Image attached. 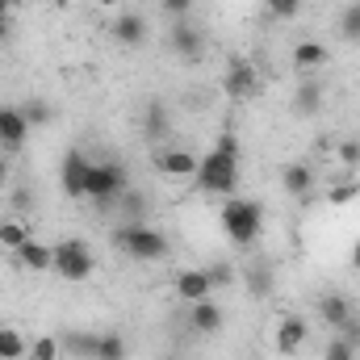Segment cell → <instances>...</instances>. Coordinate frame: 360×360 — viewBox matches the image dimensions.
Segmentation results:
<instances>
[{"label": "cell", "instance_id": "cell-1", "mask_svg": "<svg viewBox=\"0 0 360 360\" xmlns=\"http://www.w3.org/2000/svg\"><path fill=\"white\" fill-rule=\"evenodd\" d=\"M239 168H243V160H239V134L235 130H222L218 134V143L197 160V188L201 193H218V197H231L235 188H239Z\"/></svg>", "mask_w": 360, "mask_h": 360}, {"label": "cell", "instance_id": "cell-2", "mask_svg": "<svg viewBox=\"0 0 360 360\" xmlns=\"http://www.w3.org/2000/svg\"><path fill=\"white\" fill-rule=\"evenodd\" d=\"M109 243L117 252H126L130 260H143V264H155V260L168 256V235L147 226V222H117L109 231Z\"/></svg>", "mask_w": 360, "mask_h": 360}, {"label": "cell", "instance_id": "cell-3", "mask_svg": "<svg viewBox=\"0 0 360 360\" xmlns=\"http://www.w3.org/2000/svg\"><path fill=\"white\" fill-rule=\"evenodd\" d=\"M218 218H222V231H226V239H231L235 248H256V239H260V231H264V205H260V201H252V197H231Z\"/></svg>", "mask_w": 360, "mask_h": 360}, {"label": "cell", "instance_id": "cell-4", "mask_svg": "<svg viewBox=\"0 0 360 360\" xmlns=\"http://www.w3.org/2000/svg\"><path fill=\"white\" fill-rule=\"evenodd\" d=\"M126 188H130V172H126V164H117V160H92L89 164L84 197H92L96 205H113Z\"/></svg>", "mask_w": 360, "mask_h": 360}, {"label": "cell", "instance_id": "cell-5", "mask_svg": "<svg viewBox=\"0 0 360 360\" xmlns=\"http://www.w3.org/2000/svg\"><path fill=\"white\" fill-rule=\"evenodd\" d=\"M92 269H96V260H92V248L84 239H63V243H55V272H59L63 281H89Z\"/></svg>", "mask_w": 360, "mask_h": 360}, {"label": "cell", "instance_id": "cell-6", "mask_svg": "<svg viewBox=\"0 0 360 360\" xmlns=\"http://www.w3.org/2000/svg\"><path fill=\"white\" fill-rule=\"evenodd\" d=\"M222 89H226V96L231 101H248V96H256V89H260V80H256V68L248 63V59H231L226 63V76H222Z\"/></svg>", "mask_w": 360, "mask_h": 360}, {"label": "cell", "instance_id": "cell-7", "mask_svg": "<svg viewBox=\"0 0 360 360\" xmlns=\"http://www.w3.org/2000/svg\"><path fill=\"white\" fill-rule=\"evenodd\" d=\"M25 139H30V122H25L21 105H0V147L21 151Z\"/></svg>", "mask_w": 360, "mask_h": 360}, {"label": "cell", "instance_id": "cell-8", "mask_svg": "<svg viewBox=\"0 0 360 360\" xmlns=\"http://www.w3.org/2000/svg\"><path fill=\"white\" fill-rule=\"evenodd\" d=\"M89 155L84 151H68L63 155V168H59V188L68 197H84V184H89Z\"/></svg>", "mask_w": 360, "mask_h": 360}, {"label": "cell", "instance_id": "cell-9", "mask_svg": "<svg viewBox=\"0 0 360 360\" xmlns=\"http://www.w3.org/2000/svg\"><path fill=\"white\" fill-rule=\"evenodd\" d=\"M281 188H285L289 197H297L302 205H310V201H314V168H310V164H289V168H281Z\"/></svg>", "mask_w": 360, "mask_h": 360}, {"label": "cell", "instance_id": "cell-10", "mask_svg": "<svg viewBox=\"0 0 360 360\" xmlns=\"http://www.w3.org/2000/svg\"><path fill=\"white\" fill-rule=\"evenodd\" d=\"M155 172L176 176V180H188V176H197V155H193V151H184V147H164V151L155 155Z\"/></svg>", "mask_w": 360, "mask_h": 360}, {"label": "cell", "instance_id": "cell-11", "mask_svg": "<svg viewBox=\"0 0 360 360\" xmlns=\"http://www.w3.org/2000/svg\"><path fill=\"white\" fill-rule=\"evenodd\" d=\"M109 34H113L117 46H143L147 42V17L143 13H117Z\"/></svg>", "mask_w": 360, "mask_h": 360}, {"label": "cell", "instance_id": "cell-12", "mask_svg": "<svg viewBox=\"0 0 360 360\" xmlns=\"http://www.w3.org/2000/svg\"><path fill=\"white\" fill-rule=\"evenodd\" d=\"M272 344H276V352H281V356H297V352H302V344H306V319L285 314V319L276 323Z\"/></svg>", "mask_w": 360, "mask_h": 360}, {"label": "cell", "instance_id": "cell-13", "mask_svg": "<svg viewBox=\"0 0 360 360\" xmlns=\"http://www.w3.org/2000/svg\"><path fill=\"white\" fill-rule=\"evenodd\" d=\"M176 297L180 302H205L210 293H214V285H210V276H205V269H184V272H176Z\"/></svg>", "mask_w": 360, "mask_h": 360}, {"label": "cell", "instance_id": "cell-14", "mask_svg": "<svg viewBox=\"0 0 360 360\" xmlns=\"http://www.w3.org/2000/svg\"><path fill=\"white\" fill-rule=\"evenodd\" d=\"M13 256H17V264L25 272H55V248H46L38 239H25Z\"/></svg>", "mask_w": 360, "mask_h": 360}, {"label": "cell", "instance_id": "cell-15", "mask_svg": "<svg viewBox=\"0 0 360 360\" xmlns=\"http://www.w3.org/2000/svg\"><path fill=\"white\" fill-rule=\"evenodd\" d=\"M201 46H205V34H201L188 17L172 21V51H176V55H184V59H197V55H201Z\"/></svg>", "mask_w": 360, "mask_h": 360}, {"label": "cell", "instance_id": "cell-16", "mask_svg": "<svg viewBox=\"0 0 360 360\" xmlns=\"http://www.w3.org/2000/svg\"><path fill=\"white\" fill-rule=\"evenodd\" d=\"M188 323H193V331H201V335H218V331H222V310H218L210 297H205V302H193Z\"/></svg>", "mask_w": 360, "mask_h": 360}, {"label": "cell", "instance_id": "cell-17", "mask_svg": "<svg viewBox=\"0 0 360 360\" xmlns=\"http://www.w3.org/2000/svg\"><path fill=\"white\" fill-rule=\"evenodd\" d=\"M323 63H327V46H323V42L306 38V42L293 46V68H297V72H319Z\"/></svg>", "mask_w": 360, "mask_h": 360}, {"label": "cell", "instance_id": "cell-18", "mask_svg": "<svg viewBox=\"0 0 360 360\" xmlns=\"http://www.w3.org/2000/svg\"><path fill=\"white\" fill-rule=\"evenodd\" d=\"M314 314H319L327 327H340L352 310H348V297H344V293H323V297L314 302Z\"/></svg>", "mask_w": 360, "mask_h": 360}, {"label": "cell", "instance_id": "cell-19", "mask_svg": "<svg viewBox=\"0 0 360 360\" xmlns=\"http://www.w3.org/2000/svg\"><path fill=\"white\" fill-rule=\"evenodd\" d=\"M113 205H117V214H122L126 222H143V214H147V197H143L139 188H126Z\"/></svg>", "mask_w": 360, "mask_h": 360}, {"label": "cell", "instance_id": "cell-20", "mask_svg": "<svg viewBox=\"0 0 360 360\" xmlns=\"http://www.w3.org/2000/svg\"><path fill=\"white\" fill-rule=\"evenodd\" d=\"M0 356L4 360H25L30 356V340H25L21 331L4 327V331H0Z\"/></svg>", "mask_w": 360, "mask_h": 360}, {"label": "cell", "instance_id": "cell-21", "mask_svg": "<svg viewBox=\"0 0 360 360\" xmlns=\"http://www.w3.org/2000/svg\"><path fill=\"white\" fill-rule=\"evenodd\" d=\"M323 105V89H319V80H302L297 84V96H293V109L306 117V113H314Z\"/></svg>", "mask_w": 360, "mask_h": 360}, {"label": "cell", "instance_id": "cell-22", "mask_svg": "<svg viewBox=\"0 0 360 360\" xmlns=\"http://www.w3.org/2000/svg\"><path fill=\"white\" fill-rule=\"evenodd\" d=\"M126 340L117 335V331H105V335H96V360H126Z\"/></svg>", "mask_w": 360, "mask_h": 360}, {"label": "cell", "instance_id": "cell-23", "mask_svg": "<svg viewBox=\"0 0 360 360\" xmlns=\"http://www.w3.org/2000/svg\"><path fill=\"white\" fill-rule=\"evenodd\" d=\"M25 239H30V231H25V226H21L17 218H4V222H0V248L17 252V248H21Z\"/></svg>", "mask_w": 360, "mask_h": 360}, {"label": "cell", "instance_id": "cell-24", "mask_svg": "<svg viewBox=\"0 0 360 360\" xmlns=\"http://www.w3.org/2000/svg\"><path fill=\"white\" fill-rule=\"evenodd\" d=\"M59 352H63V340H55V335L30 340V360H59Z\"/></svg>", "mask_w": 360, "mask_h": 360}, {"label": "cell", "instance_id": "cell-25", "mask_svg": "<svg viewBox=\"0 0 360 360\" xmlns=\"http://www.w3.org/2000/svg\"><path fill=\"white\" fill-rule=\"evenodd\" d=\"M248 289H252L256 297H269V293H272V269H269V264L248 269Z\"/></svg>", "mask_w": 360, "mask_h": 360}, {"label": "cell", "instance_id": "cell-26", "mask_svg": "<svg viewBox=\"0 0 360 360\" xmlns=\"http://www.w3.org/2000/svg\"><path fill=\"white\" fill-rule=\"evenodd\" d=\"M143 130H147V139H164V134H168V109H164V105H151Z\"/></svg>", "mask_w": 360, "mask_h": 360}, {"label": "cell", "instance_id": "cell-27", "mask_svg": "<svg viewBox=\"0 0 360 360\" xmlns=\"http://www.w3.org/2000/svg\"><path fill=\"white\" fill-rule=\"evenodd\" d=\"M63 348H68V352H76V356H84V360H96V335H92V331H84V335H72Z\"/></svg>", "mask_w": 360, "mask_h": 360}, {"label": "cell", "instance_id": "cell-28", "mask_svg": "<svg viewBox=\"0 0 360 360\" xmlns=\"http://www.w3.org/2000/svg\"><path fill=\"white\" fill-rule=\"evenodd\" d=\"M340 34L352 38V42H360V0L356 4H348V13L340 17Z\"/></svg>", "mask_w": 360, "mask_h": 360}, {"label": "cell", "instance_id": "cell-29", "mask_svg": "<svg viewBox=\"0 0 360 360\" xmlns=\"http://www.w3.org/2000/svg\"><path fill=\"white\" fill-rule=\"evenodd\" d=\"M335 160H340V164H344L348 172H356V168H360V143H356V139L340 143V147H335Z\"/></svg>", "mask_w": 360, "mask_h": 360}, {"label": "cell", "instance_id": "cell-30", "mask_svg": "<svg viewBox=\"0 0 360 360\" xmlns=\"http://www.w3.org/2000/svg\"><path fill=\"white\" fill-rule=\"evenodd\" d=\"M205 276H210V285H214V289H222V285H235V269H231L226 260H214V264L205 269Z\"/></svg>", "mask_w": 360, "mask_h": 360}, {"label": "cell", "instance_id": "cell-31", "mask_svg": "<svg viewBox=\"0 0 360 360\" xmlns=\"http://www.w3.org/2000/svg\"><path fill=\"white\" fill-rule=\"evenodd\" d=\"M21 113H25V122H30V126H46V122H51V105H42V101L21 105Z\"/></svg>", "mask_w": 360, "mask_h": 360}, {"label": "cell", "instance_id": "cell-32", "mask_svg": "<svg viewBox=\"0 0 360 360\" xmlns=\"http://www.w3.org/2000/svg\"><path fill=\"white\" fill-rule=\"evenodd\" d=\"M356 193H360V184H331V193H327V201L331 205H348V201H356Z\"/></svg>", "mask_w": 360, "mask_h": 360}, {"label": "cell", "instance_id": "cell-33", "mask_svg": "<svg viewBox=\"0 0 360 360\" xmlns=\"http://www.w3.org/2000/svg\"><path fill=\"white\" fill-rule=\"evenodd\" d=\"M323 360H356V348H352L348 340H331V344L323 348Z\"/></svg>", "mask_w": 360, "mask_h": 360}, {"label": "cell", "instance_id": "cell-34", "mask_svg": "<svg viewBox=\"0 0 360 360\" xmlns=\"http://www.w3.org/2000/svg\"><path fill=\"white\" fill-rule=\"evenodd\" d=\"M269 13L272 17H281V21H289V17L302 13V0H269Z\"/></svg>", "mask_w": 360, "mask_h": 360}, {"label": "cell", "instance_id": "cell-35", "mask_svg": "<svg viewBox=\"0 0 360 360\" xmlns=\"http://www.w3.org/2000/svg\"><path fill=\"white\" fill-rule=\"evenodd\" d=\"M335 331H340V340H348L352 348H360V319H356V314H348V319H344Z\"/></svg>", "mask_w": 360, "mask_h": 360}, {"label": "cell", "instance_id": "cell-36", "mask_svg": "<svg viewBox=\"0 0 360 360\" xmlns=\"http://www.w3.org/2000/svg\"><path fill=\"white\" fill-rule=\"evenodd\" d=\"M160 8H164L172 21H180V17H188V13H193V0H160Z\"/></svg>", "mask_w": 360, "mask_h": 360}, {"label": "cell", "instance_id": "cell-37", "mask_svg": "<svg viewBox=\"0 0 360 360\" xmlns=\"http://www.w3.org/2000/svg\"><path fill=\"white\" fill-rule=\"evenodd\" d=\"M13 214H30V205H34V193L30 188H13Z\"/></svg>", "mask_w": 360, "mask_h": 360}, {"label": "cell", "instance_id": "cell-38", "mask_svg": "<svg viewBox=\"0 0 360 360\" xmlns=\"http://www.w3.org/2000/svg\"><path fill=\"white\" fill-rule=\"evenodd\" d=\"M352 269L360 272V239H356V243H352Z\"/></svg>", "mask_w": 360, "mask_h": 360}, {"label": "cell", "instance_id": "cell-39", "mask_svg": "<svg viewBox=\"0 0 360 360\" xmlns=\"http://www.w3.org/2000/svg\"><path fill=\"white\" fill-rule=\"evenodd\" d=\"M8 38V17H0V42Z\"/></svg>", "mask_w": 360, "mask_h": 360}, {"label": "cell", "instance_id": "cell-40", "mask_svg": "<svg viewBox=\"0 0 360 360\" xmlns=\"http://www.w3.org/2000/svg\"><path fill=\"white\" fill-rule=\"evenodd\" d=\"M96 4H101V8H117L122 0H96Z\"/></svg>", "mask_w": 360, "mask_h": 360}, {"label": "cell", "instance_id": "cell-41", "mask_svg": "<svg viewBox=\"0 0 360 360\" xmlns=\"http://www.w3.org/2000/svg\"><path fill=\"white\" fill-rule=\"evenodd\" d=\"M0 4H4L8 13H13V8H21V0H0Z\"/></svg>", "mask_w": 360, "mask_h": 360}, {"label": "cell", "instance_id": "cell-42", "mask_svg": "<svg viewBox=\"0 0 360 360\" xmlns=\"http://www.w3.org/2000/svg\"><path fill=\"white\" fill-rule=\"evenodd\" d=\"M46 4H59V8H63V4H72V0H46Z\"/></svg>", "mask_w": 360, "mask_h": 360}, {"label": "cell", "instance_id": "cell-43", "mask_svg": "<svg viewBox=\"0 0 360 360\" xmlns=\"http://www.w3.org/2000/svg\"><path fill=\"white\" fill-rule=\"evenodd\" d=\"M4 176H8V172H4V164H0V184H4Z\"/></svg>", "mask_w": 360, "mask_h": 360}, {"label": "cell", "instance_id": "cell-44", "mask_svg": "<svg viewBox=\"0 0 360 360\" xmlns=\"http://www.w3.org/2000/svg\"><path fill=\"white\" fill-rule=\"evenodd\" d=\"M168 360H180V356H168Z\"/></svg>", "mask_w": 360, "mask_h": 360}, {"label": "cell", "instance_id": "cell-45", "mask_svg": "<svg viewBox=\"0 0 360 360\" xmlns=\"http://www.w3.org/2000/svg\"><path fill=\"white\" fill-rule=\"evenodd\" d=\"M0 360H4V356H0Z\"/></svg>", "mask_w": 360, "mask_h": 360}]
</instances>
